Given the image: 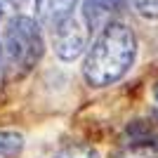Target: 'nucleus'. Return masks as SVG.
Masks as SVG:
<instances>
[{"label":"nucleus","instance_id":"13","mask_svg":"<svg viewBox=\"0 0 158 158\" xmlns=\"http://www.w3.org/2000/svg\"><path fill=\"white\" fill-rule=\"evenodd\" d=\"M0 14H2V2H0Z\"/></svg>","mask_w":158,"mask_h":158},{"label":"nucleus","instance_id":"5","mask_svg":"<svg viewBox=\"0 0 158 158\" xmlns=\"http://www.w3.org/2000/svg\"><path fill=\"white\" fill-rule=\"evenodd\" d=\"M78 0H35V10H38V19L45 26L54 28L64 19H69L76 10Z\"/></svg>","mask_w":158,"mask_h":158},{"label":"nucleus","instance_id":"1","mask_svg":"<svg viewBox=\"0 0 158 158\" xmlns=\"http://www.w3.org/2000/svg\"><path fill=\"white\" fill-rule=\"evenodd\" d=\"M137 54V38L130 26L111 21L99 31L97 40L87 50L83 76L92 87H106L118 83L127 71Z\"/></svg>","mask_w":158,"mask_h":158},{"label":"nucleus","instance_id":"11","mask_svg":"<svg viewBox=\"0 0 158 158\" xmlns=\"http://www.w3.org/2000/svg\"><path fill=\"white\" fill-rule=\"evenodd\" d=\"M153 97H156V99H158V85H156V90H153Z\"/></svg>","mask_w":158,"mask_h":158},{"label":"nucleus","instance_id":"7","mask_svg":"<svg viewBox=\"0 0 158 158\" xmlns=\"http://www.w3.org/2000/svg\"><path fill=\"white\" fill-rule=\"evenodd\" d=\"M54 158H97V151H94L92 146L76 144V146H66V149L57 151Z\"/></svg>","mask_w":158,"mask_h":158},{"label":"nucleus","instance_id":"4","mask_svg":"<svg viewBox=\"0 0 158 158\" xmlns=\"http://www.w3.org/2000/svg\"><path fill=\"white\" fill-rule=\"evenodd\" d=\"M127 0H85L83 2V17L87 21V28L102 31L106 24H111L113 17L125 10Z\"/></svg>","mask_w":158,"mask_h":158},{"label":"nucleus","instance_id":"3","mask_svg":"<svg viewBox=\"0 0 158 158\" xmlns=\"http://www.w3.org/2000/svg\"><path fill=\"white\" fill-rule=\"evenodd\" d=\"M52 43H54L57 57L64 61H71L85 52L87 33L73 17H69V19H64L61 24H57L52 28Z\"/></svg>","mask_w":158,"mask_h":158},{"label":"nucleus","instance_id":"8","mask_svg":"<svg viewBox=\"0 0 158 158\" xmlns=\"http://www.w3.org/2000/svg\"><path fill=\"white\" fill-rule=\"evenodd\" d=\"M135 10L146 19H158V0H132Z\"/></svg>","mask_w":158,"mask_h":158},{"label":"nucleus","instance_id":"9","mask_svg":"<svg viewBox=\"0 0 158 158\" xmlns=\"http://www.w3.org/2000/svg\"><path fill=\"white\" fill-rule=\"evenodd\" d=\"M116 158H158V153L156 149H146V146H127Z\"/></svg>","mask_w":158,"mask_h":158},{"label":"nucleus","instance_id":"12","mask_svg":"<svg viewBox=\"0 0 158 158\" xmlns=\"http://www.w3.org/2000/svg\"><path fill=\"white\" fill-rule=\"evenodd\" d=\"M0 64H2V50H0Z\"/></svg>","mask_w":158,"mask_h":158},{"label":"nucleus","instance_id":"2","mask_svg":"<svg viewBox=\"0 0 158 158\" xmlns=\"http://www.w3.org/2000/svg\"><path fill=\"white\" fill-rule=\"evenodd\" d=\"M5 54V66L12 76H24L43 57V35L31 17H14L5 28V40L0 45Z\"/></svg>","mask_w":158,"mask_h":158},{"label":"nucleus","instance_id":"10","mask_svg":"<svg viewBox=\"0 0 158 158\" xmlns=\"http://www.w3.org/2000/svg\"><path fill=\"white\" fill-rule=\"evenodd\" d=\"M7 2H10V5H14V7H21L26 0H7Z\"/></svg>","mask_w":158,"mask_h":158},{"label":"nucleus","instance_id":"6","mask_svg":"<svg viewBox=\"0 0 158 158\" xmlns=\"http://www.w3.org/2000/svg\"><path fill=\"white\" fill-rule=\"evenodd\" d=\"M21 144H24V142H21V135L0 130V156H14V153H19Z\"/></svg>","mask_w":158,"mask_h":158}]
</instances>
